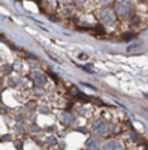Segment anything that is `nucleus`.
<instances>
[{
  "instance_id": "6",
  "label": "nucleus",
  "mask_w": 148,
  "mask_h": 150,
  "mask_svg": "<svg viewBox=\"0 0 148 150\" xmlns=\"http://www.w3.org/2000/svg\"><path fill=\"white\" fill-rule=\"evenodd\" d=\"M104 150H124V149H122V145L118 141H109L105 144Z\"/></svg>"
},
{
  "instance_id": "7",
  "label": "nucleus",
  "mask_w": 148,
  "mask_h": 150,
  "mask_svg": "<svg viewBox=\"0 0 148 150\" xmlns=\"http://www.w3.org/2000/svg\"><path fill=\"white\" fill-rule=\"evenodd\" d=\"M61 120L64 122L65 124H68V126H71V124L75 122V117H73V115L69 114V112H62L61 114Z\"/></svg>"
},
{
  "instance_id": "1",
  "label": "nucleus",
  "mask_w": 148,
  "mask_h": 150,
  "mask_svg": "<svg viewBox=\"0 0 148 150\" xmlns=\"http://www.w3.org/2000/svg\"><path fill=\"white\" fill-rule=\"evenodd\" d=\"M131 9H133V4H131L130 0H118L117 4H116V11L122 17H126V16L130 14Z\"/></svg>"
},
{
  "instance_id": "3",
  "label": "nucleus",
  "mask_w": 148,
  "mask_h": 150,
  "mask_svg": "<svg viewBox=\"0 0 148 150\" xmlns=\"http://www.w3.org/2000/svg\"><path fill=\"white\" fill-rule=\"evenodd\" d=\"M100 20H102L103 23L112 26V25H114V22H116V16L111 9H104L102 12V14H100Z\"/></svg>"
},
{
  "instance_id": "2",
  "label": "nucleus",
  "mask_w": 148,
  "mask_h": 150,
  "mask_svg": "<svg viewBox=\"0 0 148 150\" xmlns=\"http://www.w3.org/2000/svg\"><path fill=\"white\" fill-rule=\"evenodd\" d=\"M92 131L99 136H105L109 132V124L104 120H96L92 126Z\"/></svg>"
},
{
  "instance_id": "4",
  "label": "nucleus",
  "mask_w": 148,
  "mask_h": 150,
  "mask_svg": "<svg viewBox=\"0 0 148 150\" xmlns=\"http://www.w3.org/2000/svg\"><path fill=\"white\" fill-rule=\"evenodd\" d=\"M31 78H33L34 83H35L36 86L43 87L47 83V76L40 70H34L33 73H31Z\"/></svg>"
},
{
  "instance_id": "8",
  "label": "nucleus",
  "mask_w": 148,
  "mask_h": 150,
  "mask_svg": "<svg viewBox=\"0 0 148 150\" xmlns=\"http://www.w3.org/2000/svg\"><path fill=\"white\" fill-rule=\"evenodd\" d=\"M100 1L104 3V4H107V3H109V1H111V0H100Z\"/></svg>"
},
{
  "instance_id": "5",
  "label": "nucleus",
  "mask_w": 148,
  "mask_h": 150,
  "mask_svg": "<svg viewBox=\"0 0 148 150\" xmlns=\"http://www.w3.org/2000/svg\"><path fill=\"white\" fill-rule=\"evenodd\" d=\"M86 149L87 150H99L100 149V141L97 139H90V140H87Z\"/></svg>"
}]
</instances>
